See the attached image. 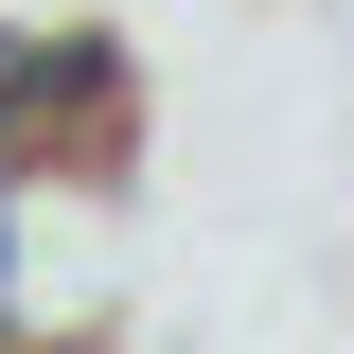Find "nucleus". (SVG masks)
Returning <instances> with one entry per match:
<instances>
[{"label":"nucleus","mask_w":354,"mask_h":354,"mask_svg":"<svg viewBox=\"0 0 354 354\" xmlns=\"http://www.w3.org/2000/svg\"><path fill=\"white\" fill-rule=\"evenodd\" d=\"M18 195H36V142H18V106H0V319H18V283H36V230H18Z\"/></svg>","instance_id":"1"}]
</instances>
